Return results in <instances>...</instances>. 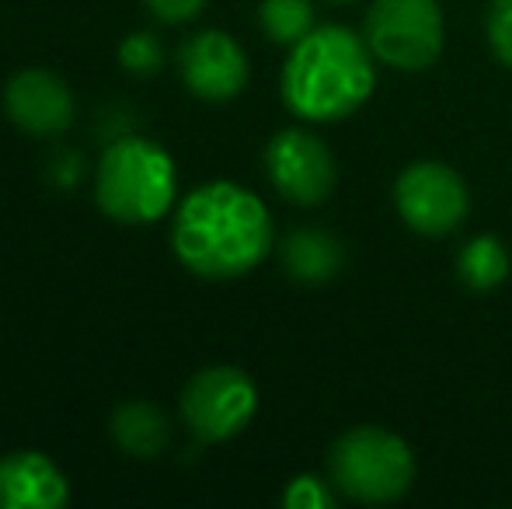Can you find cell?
<instances>
[{"instance_id": "4fadbf2b", "label": "cell", "mask_w": 512, "mask_h": 509, "mask_svg": "<svg viewBox=\"0 0 512 509\" xmlns=\"http://www.w3.org/2000/svg\"><path fill=\"white\" fill-rule=\"evenodd\" d=\"M168 419L157 405L150 401H129L112 415V440L122 454L136 457V461H154L164 447H168Z\"/></svg>"}, {"instance_id": "5bb4252c", "label": "cell", "mask_w": 512, "mask_h": 509, "mask_svg": "<svg viewBox=\"0 0 512 509\" xmlns=\"http://www.w3.org/2000/svg\"><path fill=\"white\" fill-rule=\"evenodd\" d=\"M457 276L467 290L474 293H488L495 286L506 283L509 276V252L499 238L492 234H478L471 238L457 255Z\"/></svg>"}, {"instance_id": "e0dca14e", "label": "cell", "mask_w": 512, "mask_h": 509, "mask_svg": "<svg viewBox=\"0 0 512 509\" xmlns=\"http://www.w3.org/2000/svg\"><path fill=\"white\" fill-rule=\"evenodd\" d=\"M485 35L495 60L512 70V0H492L488 4Z\"/></svg>"}, {"instance_id": "277c9868", "label": "cell", "mask_w": 512, "mask_h": 509, "mask_svg": "<svg viewBox=\"0 0 512 509\" xmlns=\"http://www.w3.org/2000/svg\"><path fill=\"white\" fill-rule=\"evenodd\" d=\"M328 475L335 492L356 503H394L415 482V454L391 429L356 426L331 443Z\"/></svg>"}, {"instance_id": "2e32d148", "label": "cell", "mask_w": 512, "mask_h": 509, "mask_svg": "<svg viewBox=\"0 0 512 509\" xmlns=\"http://www.w3.org/2000/svg\"><path fill=\"white\" fill-rule=\"evenodd\" d=\"M119 63H122V70H126V74H133V77L157 74V70H161V63H164V49H161V42H157V35L154 32L126 35V39H122V46H119Z\"/></svg>"}, {"instance_id": "8fae6325", "label": "cell", "mask_w": 512, "mask_h": 509, "mask_svg": "<svg viewBox=\"0 0 512 509\" xmlns=\"http://www.w3.org/2000/svg\"><path fill=\"white\" fill-rule=\"evenodd\" d=\"M70 482L42 450H11L0 457V509H60Z\"/></svg>"}, {"instance_id": "ac0fdd59", "label": "cell", "mask_w": 512, "mask_h": 509, "mask_svg": "<svg viewBox=\"0 0 512 509\" xmlns=\"http://www.w3.org/2000/svg\"><path fill=\"white\" fill-rule=\"evenodd\" d=\"M286 509H331L335 506V492L324 478L317 475H297L283 492Z\"/></svg>"}, {"instance_id": "d6986e66", "label": "cell", "mask_w": 512, "mask_h": 509, "mask_svg": "<svg viewBox=\"0 0 512 509\" xmlns=\"http://www.w3.org/2000/svg\"><path fill=\"white\" fill-rule=\"evenodd\" d=\"M206 0H147V11L164 25H185V21L199 18Z\"/></svg>"}, {"instance_id": "52a82bcc", "label": "cell", "mask_w": 512, "mask_h": 509, "mask_svg": "<svg viewBox=\"0 0 512 509\" xmlns=\"http://www.w3.org/2000/svg\"><path fill=\"white\" fill-rule=\"evenodd\" d=\"M394 210L422 238H446L464 224L471 196L450 164L415 161L394 182Z\"/></svg>"}, {"instance_id": "5b68a950", "label": "cell", "mask_w": 512, "mask_h": 509, "mask_svg": "<svg viewBox=\"0 0 512 509\" xmlns=\"http://www.w3.org/2000/svg\"><path fill=\"white\" fill-rule=\"evenodd\" d=\"M363 39L377 63L418 74L443 53V11L436 0H373L363 21Z\"/></svg>"}, {"instance_id": "ba28073f", "label": "cell", "mask_w": 512, "mask_h": 509, "mask_svg": "<svg viewBox=\"0 0 512 509\" xmlns=\"http://www.w3.org/2000/svg\"><path fill=\"white\" fill-rule=\"evenodd\" d=\"M265 175L293 206H321L335 192L338 164L321 136L310 129H279L265 147Z\"/></svg>"}, {"instance_id": "7a4b0ae2", "label": "cell", "mask_w": 512, "mask_h": 509, "mask_svg": "<svg viewBox=\"0 0 512 509\" xmlns=\"http://www.w3.org/2000/svg\"><path fill=\"white\" fill-rule=\"evenodd\" d=\"M377 88V56L363 35L345 25H317L283 63L279 91L286 109L304 123H338L370 102Z\"/></svg>"}, {"instance_id": "30bf717a", "label": "cell", "mask_w": 512, "mask_h": 509, "mask_svg": "<svg viewBox=\"0 0 512 509\" xmlns=\"http://www.w3.org/2000/svg\"><path fill=\"white\" fill-rule=\"evenodd\" d=\"M4 112L18 129L32 136H60L74 126L77 105L67 81L49 70L28 67L7 81L4 88Z\"/></svg>"}, {"instance_id": "9c48e42d", "label": "cell", "mask_w": 512, "mask_h": 509, "mask_svg": "<svg viewBox=\"0 0 512 509\" xmlns=\"http://www.w3.org/2000/svg\"><path fill=\"white\" fill-rule=\"evenodd\" d=\"M178 74H182L185 88L203 102H230L248 88L251 67L234 35L206 28L182 46Z\"/></svg>"}, {"instance_id": "8992f818", "label": "cell", "mask_w": 512, "mask_h": 509, "mask_svg": "<svg viewBox=\"0 0 512 509\" xmlns=\"http://www.w3.org/2000/svg\"><path fill=\"white\" fill-rule=\"evenodd\" d=\"M178 412L199 443H223L255 419L258 387L241 367H206L182 387Z\"/></svg>"}, {"instance_id": "7c38bea8", "label": "cell", "mask_w": 512, "mask_h": 509, "mask_svg": "<svg viewBox=\"0 0 512 509\" xmlns=\"http://www.w3.org/2000/svg\"><path fill=\"white\" fill-rule=\"evenodd\" d=\"M279 262H283L290 279H297L304 286H321L342 272L345 248L324 227H297L279 245Z\"/></svg>"}, {"instance_id": "3957f363", "label": "cell", "mask_w": 512, "mask_h": 509, "mask_svg": "<svg viewBox=\"0 0 512 509\" xmlns=\"http://www.w3.org/2000/svg\"><path fill=\"white\" fill-rule=\"evenodd\" d=\"M178 199V168L161 143L119 136L105 147L95 171V203L115 224H157Z\"/></svg>"}, {"instance_id": "9a60e30c", "label": "cell", "mask_w": 512, "mask_h": 509, "mask_svg": "<svg viewBox=\"0 0 512 509\" xmlns=\"http://www.w3.org/2000/svg\"><path fill=\"white\" fill-rule=\"evenodd\" d=\"M258 25L265 39L276 46H297L304 35L314 32V0H262L258 7Z\"/></svg>"}, {"instance_id": "ffe728a7", "label": "cell", "mask_w": 512, "mask_h": 509, "mask_svg": "<svg viewBox=\"0 0 512 509\" xmlns=\"http://www.w3.org/2000/svg\"><path fill=\"white\" fill-rule=\"evenodd\" d=\"M53 175L60 185H70L74 178H81V157L74 154H63L60 161H53Z\"/></svg>"}, {"instance_id": "6da1fadb", "label": "cell", "mask_w": 512, "mask_h": 509, "mask_svg": "<svg viewBox=\"0 0 512 509\" xmlns=\"http://www.w3.org/2000/svg\"><path fill=\"white\" fill-rule=\"evenodd\" d=\"M171 252L203 279H237L272 252V213L237 182H206L178 203Z\"/></svg>"}, {"instance_id": "44dd1931", "label": "cell", "mask_w": 512, "mask_h": 509, "mask_svg": "<svg viewBox=\"0 0 512 509\" xmlns=\"http://www.w3.org/2000/svg\"><path fill=\"white\" fill-rule=\"evenodd\" d=\"M328 4H356V0H328Z\"/></svg>"}]
</instances>
